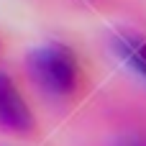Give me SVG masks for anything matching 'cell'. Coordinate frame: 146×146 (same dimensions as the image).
Segmentation results:
<instances>
[{"label":"cell","instance_id":"6da1fadb","mask_svg":"<svg viewBox=\"0 0 146 146\" xmlns=\"http://www.w3.org/2000/svg\"><path fill=\"white\" fill-rule=\"evenodd\" d=\"M28 82L54 103H74L87 92L90 72L80 51L64 41H44L26 54Z\"/></svg>","mask_w":146,"mask_h":146},{"label":"cell","instance_id":"7a4b0ae2","mask_svg":"<svg viewBox=\"0 0 146 146\" xmlns=\"http://www.w3.org/2000/svg\"><path fill=\"white\" fill-rule=\"evenodd\" d=\"M0 133L31 136L36 133V115L21 92L18 82L0 69Z\"/></svg>","mask_w":146,"mask_h":146},{"label":"cell","instance_id":"3957f363","mask_svg":"<svg viewBox=\"0 0 146 146\" xmlns=\"http://www.w3.org/2000/svg\"><path fill=\"white\" fill-rule=\"evenodd\" d=\"M113 51L121 56V62L139 74L141 80H146V33L136 31V28H118L113 33Z\"/></svg>","mask_w":146,"mask_h":146}]
</instances>
